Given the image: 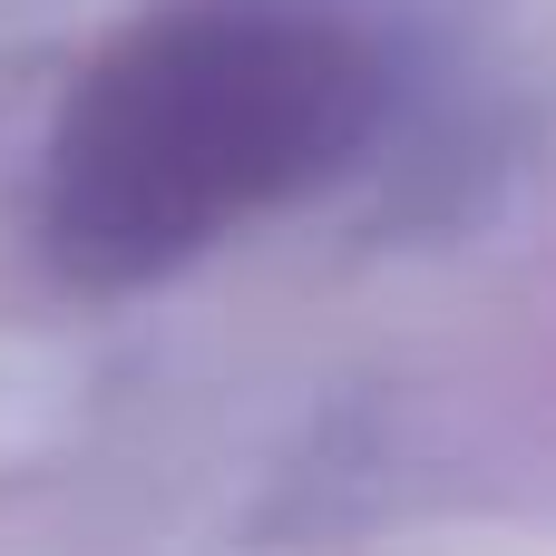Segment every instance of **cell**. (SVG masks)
<instances>
[{
    "label": "cell",
    "mask_w": 556,
    "mask_h": 556,
    "mask_svg": "<svg viewBox=\"0 0 556 556\" xmlns=\"http://www.w3.org/2000/svg\"><path fill=\"white\" fill-rule=\"evenodd\" d=\"M381 59L313 0H166L117 29L39 156V244L78 293H137L264 205L342 176Z\"/></svg>",
    "instance_id": "obj_1"
}]
</instances>
